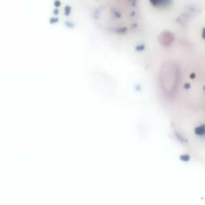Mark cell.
<instances>
[{
    "label": "cell",
    "mask_w": 205,
    "mask_h": 205,
    "mask_svg": "<svg viewBox=\"0 0 205 205\" xmlns=\"http://www.w3.org/2000/svg\"><path fill=\"white\" fill-rule=\"evenodd\" d=\"M174 123L176 134L184 144L196 150H205V111L182 113Z\"/></svg>",
    "instance_id": "cell-1"
},
{
    "label": "cell",
    "mask_w": 205,
    "mask_h": 205,
    "mask_svg": "<svg viewBox=\"0 0 205 205\" xmlns=\"http://www.w3.org/2000/svg\"><path fill=\"white\" fill-rule=\"evenodd\" d=\"M149 2L155 9L164 10L171 7L173 0H149Z\"/></svg>",
    "instance_id": "cell-2"
},
{
    "label": "cell",
    "mask_w": 205,
    "mask_h": 205,
    "mask_svg": "<svg viewBox=\"0 0 205 205\" xmlns=\"http://www.w3.org/2000/svg\"><path fill=\"white\" fill-rule=\"evenodd\" d=\"M200 39L201 41H202V43H203V45L205 47V27H203V28L201 29Z\"/></svg>",
    "instance_id": "cell-3"
}]
</instances>
